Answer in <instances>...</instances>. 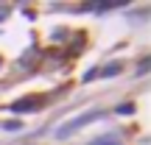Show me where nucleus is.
<instances>
[{
  "mask_svg": "<svg viewBox=\"0 0 151 145\" xmlns=\"http://www.w3.org/2000/svg\"><path fill=\"white\" fill-rule=\"evenodd\" d=\"M17 112V109H20V112H37V103H31V101H25V103H14V106H11Z\"/></svg>",
  "mask_w": 151,
  "mask_h": 145,
  "instance_id": "3",
  "label": "nucleus"
},
{
  "mask_svg": "<svg viewBox=\"0 0 151 145\" xmlns=\"http://www.w3.org/2000/svg\"><path fill=\"white\" fill-rule=\"evenodd\" d=\"M120 70V67L118 64H109V67H104V75H115V73H118Z\"/></svg>",
  "mask_w": 151,
  "mask_h": 145,
  "instance_id": "5",
  "label": "nucleus"
},
{
  "mask_svg": "<svg viewBox=\"0 0 151 145\" xmlns=\"http://www.w3.org/2000/svg\"><path fill=\"white\" fill-rule=\"evenodd\" d=\"M98 117H104V112H101V109H90L87 114H78V117L67 120V123L62 126V129H56V137H59V140H67V137H73L76 131L81 129V126L92 123V120H98Z\"/></svg>",
  "mask_w": 151,
  "mask_h": 145,
  "instance_id": "1",
  "label": "nucleus"
},
{
  "mask_svg": "<svg viewBox=\"0 0 151 145\" xmlns=\"http://www.w3.org/2000/svg\"><path fill=\"white\" fill-rule=\"evenodd\" d=\"M6 129H9V131H20V129H22V123H20V120H17V123L11 120V123H6Z\"/></svg>",
  "mask_w": 151,
  "mask_h": 145,
  "instance_id": "4",
  "label": "nucleus"
},
{
  "mask_svg": "<svg viewBox=\"0 0 151 145\" xmlns=\"http://www.w3.org/2000/svg\"><path fill=\"white\" fill-rule=\"evenodd\" d=\"M90 145H123V142H120L118 134H101V137H95Z\"/></svg>",
  "mask_w": 151,
  "mask_h": 145,
  "instance_id": "2",
  "label": "nucleus"
}]
</instances>
